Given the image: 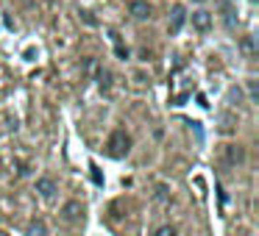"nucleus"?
<instances>
[{"instance_id":"nucleus-12","label":"nucleus","mask_w":259,"mask_h":236,"mask_svg":"<svg viewBox=\"0 0 259 236\" xmlns=\"http://www.w3.org/2000/svg\"><path fill=\"white\" fill-rule=\"evenodd\" d=\"M248 89H251V100H256V84H253V81L248 84Z\"/></svg>"},{"instance_id":"nucleus-2","label":"nucleus","mask_w":259,"mask_h":236,"mask_svg":"<svg viewBox=\"0 0 259 236\" xmlns=\"http://www.w3.org/2000/svg\"><path fill=\"white\" fill-rule=\"evenodd\" d=\"M223 161L229 164V167H237V164L245 161V150H242V145H226L223 147Z\"/></svg>"},{"instance_id":"nucleus-13","label":"nucleus","mask_w":259,"mask_h":236,"mask_svg":"<svg viewBox=\"0 0 259 236\" xmlns=\"http://www.w3.org/2000/svg\"><path fill=\"white\" fill-rule=\"evenodd\" d=\"M198 3H203V0H198Z\"/></svg>"},{"instance_id":"nucleus-11","label":"nucleus","mask_w":259,"mask_h":236,"mask_svg":"<svg viewBox=\"0 0 259 236\" xmlns=\"http://www.w3.org/2000/svg\"><path fill=\"white\" fill-rule=\"evenodd\" d=\"M242 50H245L248 56H253V39H251V36H245V42H242Z\"/></svg>"},{"instance_id":"nucleus-7","label":"nucleus","mask_w":259,"mask_h":236,"mask_svg":"<svg viewBox=\"0 0 259 236\" xmlns=\"http://www.w3.org/2000/svg\"><path fill=\"white\" fill-rule=\"evenodd\" d=\"M28 236H48V225L42 222V219L31 222V225H28Z\"/></svg>"},{"instance_id":"nucleus-10","label":"nucleus","mask_w":259,"mask_h":236,"mask_svg":"<svg viewBox=\"0 0 259 236\" xmlns=\"http://www.w3.org/2000/svg\"><path fill=\"white\" fill-rule=\"evenodd\" d=\"M153 236H176V228H173V225H162Z\"/></svg>"},{"instance_id":"nucleus-4","label":"nucleus","mask_w":259,"mask_h":236,"mask_svg":"<svg viewBox=\"0 0 259 236\" xmlns=\"http://www.w3.org/2000/svg\"><path fill=\"white\" fill-rule=\"evenodd\" d=\"M184 20H187V12H184V6H176L173 9V17H170V34H179L181 31V25H184Z\"/></svg>"},{"instance_id":"nucleus-8","label":"nucleus","mask_w":259,"mask_h":236,"mask_svg":"<svg viewBox=\"0 0 259 236\" xmlns=\"http://www.w3.org/2000/svg\"><path fill=\"white\" fill-rule=\"evenodd\" d=\"M78 211H81L78 203H67V206H64V219H70V222H73V219H78Z\"/></svg>"},{"instance_id":"nucleus-5","label":"nucleus","mask_w":259,"mask_h":236,"mask_svg":"<svg viewBox=\"0 0 259 236\" xmlns=\"http://www.w3.org/2000/svg\"><path fill=\"white\" fill-rule=\"evenodd\" d=\"M192 25H195L198 31H209L212 28V14L209 12H195L192 14Z\"/></svg>"},{"instance_id":"nucleus-6","label":"nucleus","mask_w":259,"mask_h":236,"mask_svg":"<svg viewBox=\"0 0 259 236\" xmlns=\"http://www.w3.org/2000/svg\"><path fill=\"white\" fill-rule=\"evenodd\" d=\"M131 14H134L137 20H148L151 17V6H148L145 0H134V3H131Z\"/></svg>"},{"instance_id":"nucleus-1","label":"nucleus","mask_w":259,"mask_h":236,"mask_svg":"<svg viewBox=\"0 0 259 236\" xmlns=\"http://www.w3.org/2000/svg\"><path fill=\"white\" fill-rule=\"evenodd\" d=\"M128 147H131V139L125 136V131H114V134L109 136V145H106V150H109V156H112V158H120V156H125V153H128Z\"/></svg>"},{"instance_id":"nucleus-9","label":"nucleus","mask_w":259,"mask_h":236,"mask_svg":"<svg viewBox=\"0 0 259 236\" xmlns=\"http://www.w3.org/2000/svg\"><path fill=\"white\" fill-rule=\"evenodd\" d=\"M112 39H114V50H117V56H120V58H128V50H125V47L120 45V36H117V34H112Z\"/></svg>"},{"instance_id":"nucleus-3","label":"nucleus","mask_w":259,"mask_h":236,"mask_svg":"<svg viewBox=\"0 0 259 236\" xmlns=\"http://www.w3.org/2000/svg\"><path fill=\"white\" fill-rule=\"evenodd\" d=\"M36 192H39L45 200H51V197L56 195V181H53V178H39V181H36Z\"/></svg>"}]
</instances>
